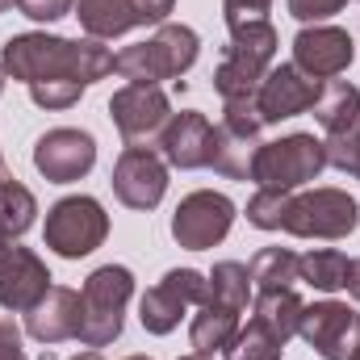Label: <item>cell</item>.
<instances>
[{
	"instance_id": "obj_35",
	"label": "cell",
	"mask_w": 360,
	"mask_h": 360,
	"mask_svg": "<svg viewBox=\"0 0 360 360\" xmlns=\"http://www.w3.org/2000/svg\"><path fill=\"white\" fill-rule=\"evenodd\" d=\"M180 360H214V352H188V356H180Z\"/></svg>"
},
{
	"instance_id": "obj_28",
	"label": "cell",
	"mask_w": 360,
	"mask_h": 360,
	"mask_svg": "<svg viewBox=\"0 0 360 360\" xmlns=\"http://www.w3.org/2000/svg\"><path fill=\"white\" fill-rule=\"evenodd\" d=\"M327 164L360 180V122L348 130V134H335V139H327Z\"/></svg>"
},
{
	"instance_id": "obj_20",
	"label": "cell",
	"mask_w": 360,
	"mask_h": 360,
	"mask_svg": "<svg viewBox=\"0 0 360 360\" xmlns=\"http://www.w3.org/2000/svg\"><path fill=\"white\" fill-rule=\"evenodd\" d=\"M314 117L327 130V139L348 134L360 122V89L348 80H323V92L314 101Z\"/></svg>"
},
{
	"instance_id": "obj_23",
	"label": "cell",
	"mask_w": 360,
	"mask_h": 360,
	"mask_svg": "<svg viewBox=\"0 0 360 360\" xmlns=\"http://www.w3.org/2000/svg\"><path fill=\"white\" fill-rule=\"evenodd\" d=\"M281 352H285V340L260 314H252L248 327H239L235 340L226 344V360H281Z\"/></svg>"
},
{
	"instance_id": "obj_34",
	"label": "cell",
	"mask_w": 360,
	"mask_h": 360,
	"mask_svg": "<svg viewBox=\"0 0 360 360\" xmlns=\"http://www.w3.org/2000/svg\"><path fill=\"white\" fill-rule=\"evenodd\" d=\"M348 289H352V297L360 302V260H352V276H348Z\"/></svg>"
},
{
	"instance_id": "obj_11",
	"label": "cell",
	"mask_w": 360,
	"mask_h": 360,
	"mask_svg": "<svg viewBox=\"0 0 360 360\" xmlns=\"http://www.w3.org/2000/svg\"><path fill=\"white\" fill-rule=\"evenodd\" d=\"M297 335L323 360H352L360 348V314L344 302H314L302 306Z\"/></svg>"
},
{
	"instance_id": "obj_30",
	"label": "cell",
	"mask_w": 360,
	"mask_h": 360,
	"mask_svg": "<svg viewBox=\"0 0 360 360\" xmlns=\"http://www.w3.org/2000/svg\"><path fill=\"white\" fill-rule=\"evenodd\" d=\"M348 0H289V17H297V21H327Z\"/></svg>"
},
{
	"instance_id": "obj_14",
	"label": "cell",
	"mask_w": 360,
	"mask_h": 360,
	"mask_svg": "<svg viewBox=\"0 0 360 360\" xmlns=\"http://www.w3.org/2000/svg\"><path fill=\"white\" fill-rule=\"evenodd\" d=\"M319 92H323V80L306 76L297 63H272L269 76L260 80L256 109H260L264 126H272V122H285V117H297V113L314 109Z\"/></svg>"
},
{
	"instance_id": "obj_38",
	"label": "cell",
	"mask_w": 360,
	"mask_h": 360,
	"mask_svg": "<svg viewBox=\"0 0 360 360\" xmlns=\"http://www.w3.org/2000/svg\"><path fill=\"white\" fill-rule=\"evenodd\" d=\"M8 4H17V0H0V13H4V8H8Z\"/></svg>"
},
{
	"instance_id": "obj_27",
	"label": "cell",
	"mask_w": 360,
	"mask_h": 360,
	"mask_svg": "<svg viewBox=\"0 0 360 360\" xmlns=\"http://www.w3.org/2000/svg\"><path fill=\"white\" fill-rule=\"evenodd\" d=\"M210 297H218V302L243 310L248 297H252L248 264H239V260H222V264H214V272H210Z\"/></svg>"
},
{
	"instance_id": "obj_31",
	"label": "cell",
	"mask_w": 360,
	"mask_h": 360,
	"mask_svg": "<svg viewBox=\"0 0 360 360\" xmlns=\"http://www.w3.org/2000/svg\"><path fill=\"white\" fill-rule=\"evenodd\" d=\"M76 0H17V8L30 17V21H59L72 13Z\"/></svg>"
},
{
	"instance_id": "obj_41",
	"label": "cell",
	"mask_w": 360,
	"mask_h": 360,
	"mask_svg": "<svg viewBox=\"0 0 360 360\" xmlns=\"http://www.w3.org/2000/svg\"><path fill=\"white\" fill-rule=\"evenodd\" d=\"M352 360H360V348H356V356H352Z\"/></svg>"
},
{
	"instance_id": "obj_26",
	"label": "cell",
	"mask_w": 360,
	"mask_h": 360,
	"mask_svg": "<svg viewBox=\"0 0 360 360\" xmlns=\"http://www.w3.org/2000/svg\"><path fill=\"white\" fill-rule=\"evenodd\" d=\"M34 214H38V201L25 184H17V176H8L0 184V235L17 239L34 226Z\"/></svg>"
},
{
	"instance_id": "obj_8",
	"label": "cell",
	"mask_w": 360,
	"mask_h": 360,
	"mask_svg": "<svg viewBox=\"0 0 360 360\" xmlns=\"http://www.w3.org/2000/svg\"><path fill=\"white\" fill-rule=\"evenodd\" d=\"M210 297V276H201L197 269H172L160 285H151L143 293V306H139V319L151 335H168L176 331L180 319L188 306H205Z\"/></svg>"
},
{
	"instance_id": "obj_16",
	"label": "cell",
	"mask_w": 360,
	"mask_h": 360,
	"mask_svg": "<svg viewBox=\"0 0 360 360\" xmlns=\"http://www.w3.org/2000/svg\"><path fill=\"white\" fill-rule=\"evenodd\" d=\"M214 147H218V126H210V117L197 113V109L172 113L168 126H164V134H160L164 164H172L180 172L210 168L214 164Z\"/></svg>"
},
{
	"instance_id": "obj_22",
	"label": "cell",
	"mask_w": 360,
	"mask_h": 360,
	"mask_svg": "<svg viewBox=\"0 0 360 360\" xmlns=\"http://www.w3.org/2000/svg\"><path fill=\"white\" fill-rule=\"evenodd\" d=\"M348 276H352V260L335 248H319V252H306L297 256V281L323 289V293H335V289H348Z\"/></svg>"
},
{
	"instance_id": "obj_5",
	"label": "cell",
	"mask_w": 360,
	"mask_h": 360,
	"mask_svg": "<svg viewBox=\"0 0 360 360\" xmlns=\"http://www.w3.org/2000/svg\"><path fill=\"white\" fill-rule=\"evenodd\" d=\"M130 293H134V276L122 264H105L84 281V289H80V335H76L84 348H105L122 335Z\"/></svg>"
},
{
	"instance_id": "obj_40",
	"label": "cell",
	"mask_w": 360,
	"mask_h": 360,
	"mask_svg": "<svg viewBox=\"0 0 360 360\" xmlns=\"http://www.w3.org/2000/svg\"><path fill=\"white\" fill-rule=\"evenodd\" d=\"M126 360H151V356H126Z\"/></svg>"
},
{
	"instance_id": "obj_3",
	"label": "cell",
	"mask_w": 360,
	"mask_h": 360,
	"mask_svg": "<svg viewBox=\"0 0 360 360\" xmlns=\"http://www.w3.org/2000/svg\"><path fill=\"white\" fill-rule=\"evenodd\" d=\"M272 55H276V30H272V21L231 30V46L222 51V63L214 72V89L222 96V105L256 101L260 80L269 76V68H272Z\"/></svg>"
},
{
	"instance_id": "obj_33",
	"label": "cell",
	"mask_w": 360,
	"mask_h": 360,
	"mask_svg": "<svg viewBox=\"0 0 360 360\" xmlns=\"http://www.w3.org/2000/svg\"><path fill=\"white\" fill-rule=\"evenodd\" d=\"M0 360H25V352H21V331L13 323H0Z\"/></svg>"
},
{
	"instance_id": "obj_36",
	"label": "cell",
	"mask_w": 360,
	"mask_h": 360,
	"mask_svg": "<svg viewBox=\"0 0 360 360\" xmlns=\"http://www.w3.org/2000/svg\"><path fill=\"white\" fill-rule=\"evenodd\" d=\"M72 360H105L101 352H80V356H72Z\"/></svg>"
},
{
	"instance_id": "obj_9",
	"label": "cell",
	"mask_w": 360,
	"mask_h": 360,
	"mask_svg": "<svg viewBox=\"0 0 360 360\" xmlns=\"http://www.w3.org/2000/svg\"><path fill=\"white\" fill-rule=\"evenodd\" d=\"M109 117H113L117 134L126 139V147H151L164 134L172 105H168L160 84H126V89L113 92Z\"/></svg>"
},
{
	"instance_id": "obj_7",
	"label": "cell",
	"mask_w": 360,
	"mask_h": 360,
	"mask_svg": "<svg viewBox=\"0 0 360 360\" xmlns=\"http://www.w3.org/2000/svg\"><path fill=\"white\" fill-rule=\"evenodd\" d=\"M109 235V214L101 210L96 197H63L46 214V248L59 252L63 260L92 256Z\"/></svg>"
},
{
	"instance_id": "obj_29",
	"label": "cell",
	"mask_w": 360,
	"mask_h": 360,
	"mask_svg": "<svg viewBox=\"0 0 360 360\" xmlns=\"http://www.w3.org/2000/svg\"><path fill=\"white\" fill-rule=\"evenodd\" d=\"M269 8H272V0H222V13H226V25L231 30L269 21Z\"/></svg>"
},
{
	"instance_id": "obj_39",
	"label": "cell",
	"mask_w": 360,
	"mask_h": 360,
	"mask_svg": "<svg viewBox=\"0 0 360 360\" xmlns=\"http://www.w3.org/2000/svg\"><path fill=\"white\" fill-rule=\"evenodd\" d=\"M0 92H4V68H0Z\"/></svg>"
},
{
	"instance_id": "obj_15",
	"label": "cell",
	"mask_w": 360,
	"mask_h": 360,
	"mask_svg": "<svg viewBox=\"0 0 360 360\" xmlns=\"http://www.w3.org/2000/svg\"><path fill=\"white\" fill-rule=\"evenodd\" d=\"M46 289H51L46 264H42L30 248H21V243H13L8 235H0V306L25 314Z\"/></svg>"
},
{
	"instance_id": "obj_1",
	"label": "cell",
	"mask_w": 360,
	"mask_h": 360,
	"mask_svg": "<svg viewBox=\"0 0 360 360\" xmlns=\"http://www.w3.org/2000/svg\"><path fill=\"white\" fill-rule=\"evenodd\" d=\"M0 68L30 89L38 109H72L92 80L113 72V55L96 38L72 42L55 34H17L4 42Z\"/></svg>"
},
{
	"instance_id": "obj_21",
	"label": "cell",
	"mask_w": 360,
	"mask_h": 360,
	"mask_svg": "<svg viewBox=\"0 0 360 360\" xmlns=\"http://www.w3.org/2000/svg\"><path fill=\"white\" fill-rule=\"evenodd\" d=\"M76 17L96 42L117 38V34L139 25V13L130 8V0H76Z\"/></svg>"
},
{
	"instance_id": "obj_10",
	"label": "cell",
	"mask_w": 360,
	"mask_h": 360,
	"mask_svg": "<svg viewBox=\"0 0 360 360\" xmlns=\"http://www.w3.org/2000/svg\"><path fill=\"white\" fill-rule=\"evenodd\" d=\"M231 222H235V201L214 188H197L172 214V239L188 252H205L231 235Z\"/></svg>"
},
{
	"instance_id": "obj_19",
	"label": "cell",
	"mask_w": 360,
	"mask_h": 360,
	"mask_svg": "<svg viewBox=\"0 0 360 360\" xmlns=\"http://www.w3.org/2000/svg\"><path fill=\"white\" fill-rule=\"evenodd\" d=\"M239 314L243 310H235V306H226V302H218V297H205V306H201V314H193V327H188V344H193V352H226V344L235 340V331H239Z\"/></svg>"
},
{
	"instance_id": "obj_6",
	"label": "cell",
	"mask_w": 360,
	"mask_h": 360,
	"mask_svg": "<svg viewBox=\"0 0 360 360\" xmlns=\"http://www.w3.org/2000/svg\"><path fill=\"white\" fill-rule=\"evenodd\" d=\"M327 168V143L314 134H289L276 143H260L252 160V180L256 188L269 193H293Z\"/></svg>"
},
{
	"instance_id": "obj_32",
	"label": "cell",
	"mask_w": 360,
	"mask_h": 360,
	"mask_svg": "<svg viewBox=\"0 0 360 360\" xmlns=\"http://www.w3.org/2000/svg\"><path fill=\"white\" fill-rule=\"evenodd\" d=\"M172 4L176 0H130V8L139 13V25H147V21H160L164 25V17L172 13Z\"/></svg>"
},
{
	"instance_id": "obj_13",
	"label": "cell",
	"mask_w": 360,
	"mask_h": 360,
	"mask_svg": "<svg viewBox=\"0 0 360 360\" xmlns=\"http://www.w3.org/2000/svg\"><path fill=\"white\" fill-rule=\"evenodd\" d=\"M92 164H96V139L89 130L59 126V130H46L34 147V168L51 184H72V180L89 176Z\"/></svg>"
},
{
	"instance_id": "obj_17",
	"label": "cell",
	"mask_w": 360,
	"mask_h": 360,
	"mask_svg": "<svg viewBox=\"0 0 360 360\" xmlns=\"http://www.w3.org/2000/svg\"><path fill=\"white\" fill-rule=\"evenodd\" d=\"M352 55H356V46H352L348 30H340V25H314V30H302L293 38V63L314 80L344 76Z\"/></svg>"
},
{
	"instance_id": "obj_37",
	"label": "cell",
	"mask_w": 360,
	"mask_h": 360,
	"mask_svg": "<svg viewBox=\"0 0 360 360\" xmlns=\"http://www.w3.org/2000/svg\"><path fill=\"white\" fill-rule=\"evenodd\" d=\"M13 176V172H8V168H4V155H0V184H4V180Z\"/></svg>"
},
{
	"instance_id": "obj_25",
	"label": "cell",
	"mask_w": 360,
	"mask_h": 360,
	"mask_svg": "<svg viewBox=\"0 0 360 360\" xmlns=\"http://www.w3.org/2000/svg\"><path fill=\"white\" fill-rule=\"evenodd\" d=\"M302 297H297V289H264V293H256V314L269 323L272 331L289 344L293 335H297V319H302Z\"/></svg>"
},
{
	"instance_id": "obj_24",
	"label": "cell",
	"mask_w": 360,
	"mask_h": 360,
	"mask_svg": "<svg viewBox=\"0 0 360 360\" xmlns=\"http://www.w3.org/2000/svg\"><path fill=\"white\" fill-rule=\"evenodd\" d=\"M248 276H252L256 293H264V289H293L297 285V256L289 248H264V252L252 256Z\"/></svg>"
},
{
	"instance_id": "obj_18",
	"label": "cell",
	"mask_w": 360,
	"mask_h": 360,
	"mask_svg": "<svg viewBox=\"0 0 360 360\" xmlns=\"http://www.w3.org/2000/svg\"><path fill=\"white\" fill-rule=\"evenodd\" d=\"M25 331L38 344H63L80 335V293L68 285H51L30 310H25Z\"/></svg>"
},
{
	"instance_id": "obj_12",
	"label": "cell",
	"mask_w": 360,
	"mask_h": 360,
	"mask_svg": "<svg viewBox=\"0 0 360 360\" xmlns=\"http://www.w3.org/2000/svg\"><path fill=\"white\" fill-rule=\"evenodd\" d=\"M113 193L122 205L130 210H155L168 193V164L164 155H155L151 147H126L113 164Z\"/></svg>"
},
{
	"instance_id": "obj_4",
	"label": "cell",
	"mask_w": 360,
	"mask_h": 360,
	"mask_svg": "<svg viewBox=\"0 0 360 360\" xmlns=\"http://www.w3.org/2000/svg\"><path fill=\"white\" fill-rule=\"evenodd\" d=\"M197 34L188 25H172L164 21L155 30V38L134 42L126 51L113 55V72L126 76L130 84H160V80H176L197 63Z\"/></svg>"
},
{
	"instance_id": "obj_2",
	"label": "cell",
	"mask_w": 360,
	"mask_h": 360,
	"mask_svg": "<svg viewBox=\"0 0 360 360\" xmlns=\"http://www.w3.org/2000/svg\"><path fill=\"white\" fill-rule=\"evenodd\" d=\"M248 222L260 231H289L297 239H348L360 222V205L344 188H314L302 197L260 188L248 201Z\"/></svg>"
}]
</instances>
